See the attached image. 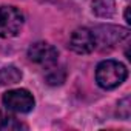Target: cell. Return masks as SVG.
<instances>
[{
	"label": "cell",
	"mask_w": 131,
	"mask_h": 131,
	"mask_svg": "<svg viewBox=\"0 0 131 131\" xmlns=\"http://www.w3.org/2000/svg\"><path fill=\"white\" fill-rule=\"evenodd\" d=\"M128 76V70L123 63L116 60H103L97 65L96 70V82L103 90H113L125 82Z\"/></svg>",
	"instance_id": "cell-1"
},
{
	"label": "cell",
	"mask_w": 131,
	"mask_h": 131,
	"mask_svg": "<svg viewBox=\"0 0 131 131\" xmlns=\"http://www.w3.org/2000/svg\"><path fill=\"white\" fill-rule=\"evenodd\" d=\"M129 31L122 26L114 25H99L93 29V36L96 40V48H100L102 51L114 48L117 43L125 40L128 37Z\"/></svg>",
	"instance_id": "cell-2"
},
{
	"label": "cell",
	"mask_w": 131,
	"mask_h": 131,
	"mask_svg": "<svg viewBox=\"0 0 131 131\" xmlns=\"http://www.w3.org/2000/svg\"><path fill=\"white\" fill-rule=\"evenodd\" d=\"M23 25V14L14 6H0V37L9 39L19 34Z\"/></svg>",
	"instance_id": "cell-3"
},
{
	"label": "cell",
	"mask_w": 131,
	"mask_h": 131,
	"mask_svg": "<svg viewBox=\"0 0 131 131\" xmlns=\"http://www.w3.org/2000/svg\"><path fill=\"white\" fill-rule=\"evenodd\" d=\"M6 110L14 113H29L34 108V97L28 90H9L2 97Z\"/></svg>",
	"instance_id": "cell-4"
},
{
	"label": "cell",
	"mask_w": 131,
	"mask_h": 131,
	"mask_svg": "<svg viewBox=\"0 0 131 131\" xmlns=\"http://www.w3.org/2000/svg\"><path fill=\"white\" fill-rule=\"evenodd\" d=\"M28 57L34 63L43 65V67H52V65L57 62L59 51L52 45H49L46 42H37V43H32L29 46Z\"/></svg>",
	"instance_id": "cell-5"
},
{
	"label": "cell",
	"mask_w": 131,
	"mask_h": 131,
	"mask_svg": "<svg viewBox=\"0 0 131 131\" xmlns=\"http://www.w3.org/2000/svg\"><path fill=\"white\" fill-rule=\"evenodd\" d=\"M70 48L77 54H90L96 49V40L93 31L86 28H77L70 37Z\"/></svg>",
	"instance_id": "cell-6"
},
{
	"label": "cell",
	"mask_w": 131,
	"mask_h": 131,
	"mask_svg": "<svg viewBox=\"0 0 131 131\" xmlns=\"http://www.w3.org/2000/svg\"><path fill=\"white\" fill-rule=\"evenodd\" d=\"M93 13L97 17L108 19L116 13V2L114 0H94L93 2Z\"/></svg>",
	"instance_id": "cell-7"
},
{
	"label": "cell",
	"mask_w": 131,
	"mask_h": 131,
	"mask_svg": "<svg viewBox=\"0 0 131 131\" xmlns=\"http://www.w3.org/2000/svg\"><path fill=\"white\" fill-rule=\"evenodd\" d=\"M22 80V71L13 65L0 70V85H14Z\"/></svg>",
	"instance_id": "cell-8"
},
{
	"label": "cell",
	"mask_w": 131,
	"mask_h": 131,
	"mask_svg": "<svg viewBox=\"0 0 131 131\" xmlns=\"http://www.w3.org/2000/svg\"><path fill=\"white\" fill-rule=\"evenodd\" d=\"M22 128L25 129L26 126L22 122H19L14 116L0 111V129L2 131H16V129H22Z\"/></svg>",
	"instance_id": "cell-9"
},
{
	"label": "cell",
	"mask_w": 131,
	"mask_h": 131,
	"mask_svg": "<svg viewBox=\"0 0 131 131\" xmlns=\"http://www.w3.org/2000/svg\"><path fill=\"white\" fill-rule=\"evenodd\" d=\"M65 80V71L63 68H49L46 73V82L49 85H60Z\"/></svg>",
	"instance_id": "cell-10"
},
{
	"label": "cell",
	"mask_w": 131,
	"mask_h": 131,
	"mask_svg": "<svg viewBox=\"0 0 131 131\" xmlns=\"http://www.w3.org/2000/svg\"><path fill=\"white\" fill-rule=\"evenodd\" d=\"M119 116L122 119L129 117V97H125L123 100L119 102Z\"/></svg>",
	"instance_id": "cell-11"
},
{
	"label": "cell",
	"mask_w": 131,
	"mask_h": 131,
	"mask_svg": "<svg viewBox=\"0 0 131 131\" xmlns=\"http://www.w3.org/2000/svg\"><path fill=\"white\" fill-rule=\"evenodd\" d=\"M125 20H126V23H131V19H129V8H126V11H125Z\"/></svg>",
	"instance_id": "cell-12"
}]
</instances>
